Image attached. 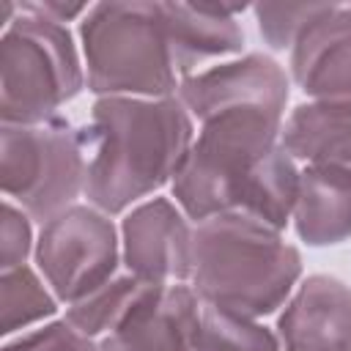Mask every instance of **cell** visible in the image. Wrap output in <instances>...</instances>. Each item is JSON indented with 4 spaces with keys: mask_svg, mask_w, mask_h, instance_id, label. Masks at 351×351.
<instances>
[{
    "mask_svg": "<svg viewBox=\"0 0 351 351\" xmlns=\"http://www.w3.org/2000/svg\"><path fill=\"white\" fill-rule=\"evenodd\" d=\"M195 351H280V337L250 315L200 304Z\"/></svg>",
    "mask_w": 351,
    "mask_h": 351,
    "instance_id": "17",
    "label": "cell"
},
{
    "mask_svg": "<svg viewBox=\"0 0 351 351\" xmlns=\"http://www.w3.org/2000/svg\"><path fill=\"white\" fill-rule=\"evenodd\" d=\"M148 288H154V285L129 271L115 274L112 280H107L88 296L71 302L66 307V321L88 337L110 335L132 313V307L148 293Z\"/></svg>",
    "mask_w": 351,
    "mask_h": 351,
    "instance_id": "16",
    "label": "cell"
},
{
    "mask_svg": "<svg viewBox=\"0 0 351 351\" xmlns=\"http://www.w3.org/2000/svg\"><path fill=\"white\" fill-rule=\"evenodd\" d=\"M38 14H44V16H49V19H55V22H69V19H74V16H80V14H88V5H66V3H30Z\"/></svg>",
    "mask_w": 351,
    "mask_h": 351,
    "instance_id": "22",
    "label": "cell"
},
{
    "mask_svg": "<svg viewBox=\"0 0 351 351\" xmlns=\"http://www.w3.org/2000/svg\"><path fill=\"white\" fill-rule=\"evenodd\" d=\"M58 299L44 288L30 266L5 269L0 277V332L11 335L41 318L55 315Z\"/></svg>",
    "mask_w": 351,
    "mask_h": 351,
    "instance_id": "18",
    "label": "cell"
},
{
    "mask_svg": "<svg viewBox=\"0 0 351 351\" xmlns=\"http://www.w3.org/2000/svg\"><path fill=\"white\" fill-rule=\"evenodd\" d=\"M33 247V233H30V219L22 208H16L11 200L3 203V244H0V266L16 269L25 263Z\"/></svg>",
    "mask_w": 351,
    "mask_h": 351,
    "instance_id": "21",
    "label": "cell"
},
{
    "mask_svg": "<svg viewBox=\"0 0 351 351\" xmlns=\"http://www.w3.org/2000/svg\"><path fill=\"white\" fill-rule=\"evenodd\" d=\"M329 3H258L252 5L255 19H258V30L263 36V41L271 49H291L293 41L299 38V33L318 16L326 11Z\"/></svg>",
    "mask_w": 351,
    "mask_h": 351,
    "instance_id": "19",
    "label": "cell"
},
{
    "mask_svg": "<svg viewBox=\"0 0 351 351\" xmlns=\"http://www.w3.org/2000/svg\"><path fill=\"white\" fill-rule=\"evenodd\" d=\"M192 236L186 214L167 197L132 208L121 222L123 266L151 285H176L192 277Z\"/></svg>",
    "mask_w": 351,
    "mask_h": 351,
    "instance_id": "8",
    "label": "cell"
},
{
    "mask_svg": "<svg viewBox=\"0 0 351 351\" xmlns=\"http://www.w3.org/2000/svg\"><path fill=\"white\" fill-rule=\"evenodd\" d=\"M285 351H351V288L329 274H310L277 318Z\"/></svg>",
    "mask_w": 351,
    "mask_h": 351,
    "instance_id": "12",
    "label": "cell"
},
{
    "mask_svg": "<svg viewBox=\"0 0 351 351\" xmlns=\"http://www.w3.org/2000/svg\"><path fill=\"white\" fill-rule=\"evenodd\" d=\"M280 145L307 165L351 170V112L299 104L280 132Z\"/></svg>",
    "mask_w": 351,
    "mask_h": 351,
    "instance_id": "15",
    "label": "cell"
},
{
    "mask_svg": "<svg viewBox=\"0 0 351 351\" xmlns=\"http://www.w3.org/2000/svg\"><path fill=\"white\" fill-rule=\"evenodd\" d=\"M85 140L66 118L0 126V186L30 219L49 222L85 192Z\"/></svg>",
    "mask_w": 351,
    "mask_h": 351,
    "instance_id": "6",
    "label": "cell"
},
{
    "mask_svg": "<svg viewBox=\"0 0 351 351\" xmlns=\"http://www.w3.org/2000/svg\"><path fill=\"white\" fill-rule=\"evenodd\" d=\"M85 85L101 96H176L178 74L162 3H96L80 22Z\"/></svg>",
    "mask_w": 351,
    "mask_h": 351,
    "instance_id": "4",
    "label": "cell"
},
{
    "mask_svg": "<svg viewBox=\"0 0 351 351\" xmlns=\"http://www.w3.org/2000/svg\"><path fill=\"white\" fill-rule=\"evenodd\" d=\"M82 140L85 197L110 217L176 178L195 143V126L178 96H101Z\"/></svg>",
    "mask_w": 351,
    "mask_h": 351,
    "instance_id": "2",
    "label": "cell"
},
{
    "mask_svg": "<svg viewBox=\"0 0 351 351\" xmlns=\"http://www.w3.org/2000/svg\"><path fill=\"white\" fill-rule=\"evenodd\" d=\"M244 5L225 3H162L165 30L173 52L176 74L184 80L195 74L203 60L236 55L244 47V30L236 14Z\"/></svg>",
    "mask_w": 351,
    "mask_h": 351,
    "instance_id": "13",
    "label": "cell"
},
{
    "mask_svg": "<svg viewBox=\"0 0 351 351\" xmlns=\"http://www.w3.org/2000/svg\"><path fill=\"white\" fill-rule=\"evenodd\" d=\"M200 299L192 288L154 285L132 313L101 337V351H195Z\"/></svg>",
    "mask_w": 351,
    "mask_h": 351,
    "instance_id": "11",
    "label": "cell"
},
{
    "mask_svg": "<svg viewBox=\"0 0 351 351\" xmlns=\"http://www.w3.org/2000/svg\"><path fill=\"white\" fill-rule=\"evenodd\" d=\"M176 96L200 123L222 110L236 107H266L285 112L288 74L274 58L252 52L241 60L219 63L184 77Z\"/></svg>",
    "mask_w": 351,
    "mask_h": 351,
    "instance_id": "9",
    "label": "cell"
},
{
    "mask_svg": "<svg viewBox=\"0 0 351 351\" xmlns=\"http://www.w3.org/2000/svg\"><path fill=\"white\" fill-rule=\"evenodd\" d=\"M291 77L313 104L351 112V5L329 3L299 33Z\"/></svg>",
    "mask_w": 351,
    "mask_h": 351,
    "instance_id": "10",
    "label": "cell"
},
{
    "mask_svg": "<svg viewBox=\"0 0 351 351\" xmlns=\"http://www.w3.org/2000/svg\"><path fill=\"white\" fill-rule=\"evenodd\" d=\"M82 88L85 66L69 27L22 3L0 36V121L33 126L58 118Z\"/></svg>",
    "mask_w": 351,
    "mask_h": 351,
    "instance_id": "5",
    "label": "cell"
},
{
    "mask_svg": "<svg viewBox=\"0 0 351 351\" xmlns=\"http://www.w3.org/2000/svg\"><path fill=\"white\" fill-rule=\"evenodd\" d=\"M3 351H101L99 343L80 329H74L66 318L52 321L36 332L19 335L16 340H8Z\"/></svg>",
    "mask_w": 351,
    "mask_h": 351,
    "instance_id": "20",
    "label": "cell"
},
{
    "mask_svg": "<svg viewBox=\"0 0 351 351\" xmlns=\"http://www.w3.org/2000/svg\"><path fill=\"white\" fill-rule=\"evenodd\" d=\"M296 236L310 247H332L351 236V170L307 165L299 170L293 203Z\"/></svg>",
    "mask_w": 351,
    "mask_h": 351,
    "instance_id": "14",
    "label": "cell"
},
{
    "mask_svg": "<svg viewBox=\"0 0 351 351\" xmlns=\"http://www.w3.org/2000/svg\"><path fill=\"white\" fill-rule=\"evenodd\" d=\"M280 132L282 112L266 107L206 118L173 178L178 208L195 222L236 211L282 230L293 214L299 170L280 145Z\"/></svg>",
    "mask_w": 351,
    "mask_h": 351,
    "instance_id": "1",
    "label": "cell"
},
{
    "mask_svg": "<svg viewBox=\"0 0 351 351\" xmlns=\"http://www.w3.org/2000/svg\"><path fill=\"white\" fill-rule=\"evenodd\" d=\"M118 233L112 219L93 206H69L44 222L36 263L58 302H77L115 277Z\"/></svg>",
    "mask_w": 351,
    "mask_h": 351,
    "instance_id": "7",
    "label": "cell"
},
{
    "mask_svg": "<svg viewBox=\"0 0 351 351\" xmlns=\"http://www.w3.org/2000/svg\"><path fill=\"white\" fill-rule=\"evenodd\" d=\"M252 217L228 211L197 222L192 236V291L250 318L274 313L302 277V255Z\"/></svg>",
    "mask_w": 351,
    "mask_h": 351,
    "instance_id": "3",
    "label": "cell"
}]
</instances>
